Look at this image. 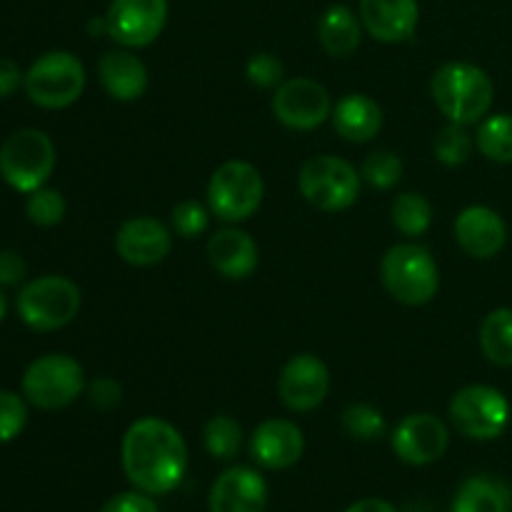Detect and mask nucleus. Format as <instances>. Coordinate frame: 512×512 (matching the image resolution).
Instances as JSON below:
<instances>
[{
    "label": "nucleus",
    "instance_id": "obj_1",
    "mask_svg": "<svg viewBox=\"0 0 512 512\" xmlns=\"http://www.w3.org/2000/svg\"><path fill=\"white\" fill-rule=\"evenodd\" d=\"M120 463L135 490L168 495L183 483L188 470V445L183 433L163 418H140L130 423L120 443Z\"/></svg>",
    "mask_w": 512,
    "mask_h": 512
},
{
    "label": "nucleus",
    "instance_id": "obj_2",
    "mask_svg": "<svg viewBox=\"0 0 512 512\" xmlns=\"http://www.w3.org/2000/svg\"><path fill=\"white\" fill-rule=\"evenodd\" d=\"M430 95L448 123L478 125L493 108L495 85L480 65L453 60L433 73Z\"/></svg>",
    "mask_w": 512,
    "mask_h": 512
},
{
    "label": "nucleus",
    "instance_id": "obj_3",
    "mask_svg": "<svg viewBox=\"0 0 512 512\" xmlns=\"http://www.w3.org/2000/svg\"><path fill=\"white\" fill-rule=\"evenodd\" d=\"M380 280L398 303L420 308L438 295L440 268L425 245L408 240L385 250L380 260Z\"/></svg>",
    "mask_w": 512,
    "mask_h": 512
},
{
    "label": "nucleus",
    "instance_id": "obj_4",
    "mask_svg": "<svg viewBox=\"0 0 512 512\" xmlns=\"http://www.w3.org/2000/svg\"><path fill=\"white\" fill-rule=\"evenodd\" d=\"M80 288L65 275H40L20 288L18 315L35 333H53L80 313Z\"/></svg>",
    "mask_w": 512,
    "mask_h": 512
},
{
    "label": "nucleus",
    "instance_id": "obj_5",
    "mask_svg": "<svg viewBox=\"0 0 512 512\" xmlns=\"http://www.w3.org/2000/svg\"><path fill=\"white\" fill-rule=\"evenodd\" d=\"M265 198L260 170L248 160H228L218 165L208 180V208L218 220L238 225L253 218Z\"/></svg>",
    "mask_w": 512,
    "mask_h": 512
},
{
    "label": "nucleus",
    "instance_id": "obj_6",
    "mask_svg": "<svg viewBox=\"0 0 512 512\" xmlns=\"http://www.w3.org/2000/svg\"><path fill=\"white\" fill-rule=\"evenodd\" d=\"M358 170L338 155H313L303 163L298 173V190L305 203L323 213H340L358 203L360 198Z\"/></svg>",
    "mask_w": 512,
    "mask_h": 512
},
{
    "label": "nucleus",
    "instance_id": "obj_7",
    "mask_svg": "<svg viewBox=\"0 0 512 512\" xmlns=\"http://www.w3.org/2000/svg\"><path fill=\"white\" fill-rule=\"evenodd\" d=\"M55 145L45 130L20 128L0 145V175L18 193L43 188L55 170Z\"/></svg>",
    "mask_w": 512,
    "mask_h": 512
},
{
    "label": "nucleus",
    "instance_id": "obj_8",
    "mask_svg": "<svg viewBox=\"0 0 512 512\" xmlns=\"http://www.w3.org/2000/svg\"><path fill=\"white\" fill-rule=\"evenodd\" d=\"M450 425L458 430L463 438L488 443L498 440L508 430L512 408L510 400L500 388L485 383H473L460 388L450 398L448 405Z\"/></svg>",
    "mask_w": 512,
    "mask_h": 512
},
{
    "label": "nucleus",
    "instance_id": "obj_9",
    "mask_svg": "<svg viewBox=\"0 0 512 512\" xmlns=\"http://www.w3.org/2000/svg\"><path fill=\"white\" fill-rule=\"evenodd\" d=\"M30 103L45 110H63L73 105L85 90V68L78 55L68 50H48L33 60L23 80Z\"/></svg>",
    "mask_w": 512,
    "mask_h": 512
},
{
    "label": "nucleus",
    "instance_id": "obj_10",
    "mask_svg": "<svg viewBox=\"0 0 512 512\" xmlns=\"http://www.w3.org/2000/svg\"><path fill=\"white\" fill-rule=\"evenodd\" d=\"M85 370L65 353L35 358L23 373V398L40 410H63L83 395Z\"/></svg>",
    "mask_w": 512,
    "mask_h": 512
},
{
    "label": "nucleus",
    "instance_id": "obj_11",
    "mask_svg": "<svg viewBox=\"0 0 512 512\" xmlns=\"http://www.w3.org/2000/svg\"><path fill=\"white\" fill-rule=\"evenodd\" d=\"M273 115L290 130H308L320 128L333 113V98L328 88L313 78H290L283 80L273 90L270 98Z\"/></svg>",
    "mask_w": 512,
    "mask_h": 512
},
{
    "label": "nucleus",
    "instance_id": "obj_12",
    "mask_svg": "<svg viewBox=\"0 0 512 512\" xmlns=\"http://www.w3.org/2000/svg\"><path fill=\"white\" fill-rule=\"evenodd\" d=\"M168 23V0H110L105 10L108 38L120 48H148Z\"/></svg>",
    "mask_w": 512,
    "mask_h": 512
},
{
    "label": "nucleus",
    "instance_id": "obj_13",
    "mask_svg": "<svg viewBox=\"0 0 512 512\" xmlns=\"http://www.w3.org/2000/svg\"><path fill=\"white\" fill-rule=\"evenodd\" d=\"M450 445V430L438 415L433 413H410L395 425L390 433V448L403 460L405 465H423L438 463Z\"/></svg>",
    "mask_w": 512,
    "mask_h": 512
},
{
    "label": "nucleus",
    "instance_id": "obj_14",
    "mask_svg": "<svg viewBox=\"0 0 512 512\" xmlns=\"http://www.w3.org/2000/svg\"><path fill=\"white\" fill-rule=\"evenodd\" d=\"M330 393V370L323 358L298 353L283 365L278 378L280 403L293 413H313Z\"/></svg>",
    "mask_w": 512,
    "mask_h": 512
},
{
    "label": "nucleus",
    "instance_id": "obj_15",
    "mask_svg": "<svg viewBox=\"0 0 512 512\" xmlns=\"http://www.w3.org/2000/svg\"><path fill=\"white\" fill-rule=\"evenodd\" d=\"M115 250L120 258L135 268H153L163 263L173 250V230L158 218L135 215L125 220L115 233Z\"/></svg>",
    "mask_w": 512,
    "mask_h": 512
},
{
    "label": "nucleus",
    "instance_id": "obj_16",
    "mask_svg": "<svg viewBox=\"0 0 512 512\" xmlns=\"http://www.w3.org/2000/svg\"><path fill=\"white\" fill-rule=\"evenodd\" d=\"M268 483L263 473L248 465H233L223 470L210 485V512H265L268 508Z\"/></svg>",
    "mask_w": 512,
    "mask_h": 512
},
{
    "label": "nucleus",
    "instance_id": "obj_17",
    "mask_svg": "<svg viewBox=\"0 0 512 512\" xmlns=\"http://www.w3.org/2000/svg\"><path fill=\"white\" fill-rule=\"evenodd\" d=\"M453 233L463 253L475 260L495 258L508 243V223L490 205H468L460 210Z\"/></svg>",
    "mask_w": 512,
    "mask_h": 512
},
{
    "label": "nucleus",
    "instance_id": "obj_18",
    "mask_svg": "<svg viewBox=\"0 0 512 512\" xmlns=\"http://www.w3.org/2000/svg\"><path fill=\"white\" fill-rule=\"evenodd\" d=\"M305 453V435L293 420H263L250 435V458L265 470H288Z\"/></svg>",
    "mask_w": 512,
    "mask_h": 512
},
{
    "label": "nucleus",
    "instance_id": "obj_19",
    "mask_svg": "<svg viewBox=\"0 0 512 512\" xmlns=\"http://www.w3.org/2000/svg\"><path fill=\"white\" fill-rule=\"evenodd\" d=\"M205 253H208L215 273L223 275L225 280H248L260 263L258 243L238 225L215 230L210 235Z\"/></svg>",
    "mask_w": 512,
    "mask_h": 512
},
{
    "label": "nucleus",
    "instance_id": "obj_20",
    "mask_svg": "<svg viewBox=\"0 0 512 512\" xmlns=\"http://www.w3.org/2000/svg\"><path fill=\"white\" fill-rule=\"evenodd\" d=\"M418 20V0H360V23L380 43L410 40Z\"/></svg>",
    "mask_w": 512,
    "mask_h": 512
},
{
    "label": "nucleus",
    "instance_id": "obj_21",
    "mask_svg": "<svg viewBox=\"0 0 512 512\" xmlns=\"http://www.w3.org/2000/svg\"><path fill=\"white\" fill-rule=\"evenodd\" d=\"M98 78L105 93L118 103L140 100L150 85L148 68L130 48L108 50L98 63Z\"/></svg>",
    "mask_w": 512,
    "mask_h": 512
},
{
    "label": "nucleus",
    "instance_id": "obj_22",
    "mask_svg": "<svg viewBox=\"0 0 512 512\" xmlns=\"http://www.w3.org/2000/svg\"><path fill=\"white\" fill-rule=\"evenodd\" d=\"M335 133L348 143H370L383 130V108L365 93H348L333 105Z\"/></svg>",
    "mask_w": 512,
    "mask_h": 512
},
{
    "label": "nucleus",
    "instance_id": "obj_23",
    "mask_svg": "<svg viewBox=\"0 0 512 512\" xmlns=\"http://www.w3.org/2000/svg\"><path fill=\"white\" fill-rule=\"evenodd\" d=\"M363 23L353 8L335 3L323 10L318 20V40L330 58H348L358 50L363 38Z\"/></svg>",
    "mask_w": 512,
    "mask_h": 512
},
{
    "label": "nucleus",
    "instance_id": "obj_24",
    "mask_svg": "<svg viewBox=\"0 0 512 512\" xmlns=\"http://www.w3.org/2000/svg\"><path fill=\"white\" fill-rule=\"evenodd\" d=\"M450 512H512V490L495 475H473L458 488Z\"/></svg>",
    "mask_w": 512,
    "mask_h": 512
},
{
    "label": "nucleus",
    "instance_id": "obj_25",
    "mask_svg": "<svg viewBox=\"0 0 512 512\" xmlns=\"http://www.w3.org/2000/svg\"><path fill=\"white\" fill-rule=\"evenodd\" d=\"M480 350L498 368H512V308H495L480 323Z\"/></svg>",
    "mask_w": 512,
    "mask_h": 512
},
{
    "label": "nucleus",
    "instance_id": "obj_26",
    "mask_svg": "<svg viewBox=\"0 0 512 512\" xmlns=\"http://www.w3.org/2000/svg\"><path fill=\"white\" fill-rule=\"evenodd\" d=\"M390 220H393L395 230L400 235H405L408 240H418L433 225V205H430V200L423 193L408 190V193H400L393 200Z\"/></svg>",
    "mask_w": 512,
    "mask_h": 512
},
{
    "label": "nucleus",
    "instance_id": "obj_27",
    "mask_svg": "<svg viewBox=\"0 0 512 512\" xmlns=\"http://www.w3.org/2000/svg\"><path fill=\"white\" fill-rule=\"evenodd\" d=\"M475 148L493 163H512V113H490L478 123Z\"/></svg>",
    "mask_w": 512,
    "mask_h": 512
},
{
    "label": "nucleus",
    "instance_id": "obj_28",
    "mask_svg": "<svg viewBox=\"0 0 512 512\" xmlns=\"http://www.w3.org/2000/svg\"><path fill=\"white\" fill-rule=\"evenodd\" d=\"M203 445L210 458L230 463L243 448V428L230 415H213L203 428Z\"/></svg>",
    "mask_w": 512,
    "mask_h": 512
},
{
    "label": "nucleus",
    "instance_id": "obj_29",
    "mask_svg": "<svg viewBox=\"0 0 512 512\" xmlns=\"http://www.w3.org/2000/svg\"><path fill=\"white\" fill-rule=\"evenodd\" d=\"M340 423H343L345 433L360 443H373L388 433L385 415L370 403H350L340 415Z\"/></svg>",
    "mask_w": 512,
    "mask_h": 512
},
{
    "label": "nucleus",
    "instance_id": "obj_30",
    "mask_svg": "<svg viewBox=\"0 0 512 512\" xmlns=\"http://www.w3.org/2000/svg\"><path fill=\"white\" fill-rule=\"evenodd\" d=\"M475 150V135L470 133L468 125L448 123L433 140V155L448 168L468 163Z\"/></svg>",
    "mask_w": 512,
    "mask_h": 512
},
{
    "label": "nucleus",
    "instance_id": "obj_31",
    "mask_svg": "<svg viewBox=\"0 0 512 512\" xmlns=\"http://www.w3.org/2000/svg\"><path fill=\"white\" fill-rule=\"evenodd\" d=\"M65 210H68V203H65L63 193L55 188H48V185L33 190L25 198V215L38 228H53V225L63 223Z\"/></svg>",
    "mask_w": 512,
    "mask_h": 512
},
{
    "label": "nucleus",
    "instance_id": "obj_32",
    "mask_svg": "<svg viewBox=\"0 0 512 512\" xmlns=\"http://www.w3.org/2000/svg\"><path fill=\"white\" fill-rule=\"evenodd\" d=\"M403 160L390 150H375L360 165V178L373 190H393L403 178Z\"/></svg>",
    "mask_w": 512,
    "mask_h": 512
},
{
    "label": "nucleus",
    "instance_id": "obj_33",
    "mask_svg": "<svg viewBox=\"0 0 512 512\" xmlns=\"http://www.w3.org/2000/svg\"><path fill=\"white\" fill-rule=\"evenodd\" d=\"M210 215L213 213H210L208 205L198 203V200L193 198L180 200L173 208V213H170V230H173L178 238L193 240L210 228Z\"/></svg>",
    "mask_w": 512,
    "mask_h": 512
},
{
    "label": "nucleus",
    "instance_id": "obj_34",
    "mask_svg": "<svg viewBox=\"0 0 512 512\" xmlns=\"http://www.w3.org/2000/svg\"><path fill=\"white\" fill-rule=\"evenodd\" d=\"M28 425V400L13 390H0V445L18 438Z\"/></svg>",
    "mask_w": 512,
    "mask_h": 512
},
{
    "label": "nucleus",
    "instance_id": "obj_35",
    "mask_svg": "<svg viewBox=\"0 0 512 512\" xmlns=\"http://www.w3.org/2000/svg\"><path fill=\"white\" fill-rule=\"evenodd\" d=\"M245 75H248L250 85L263 90H275L285 80V68L280 63L278 55L273 53H253L245 63Z\"/></svg>",
    "mask_w": 512,
    "mask_h": 512
},
{
    "label": "nucleus",
    "instance_id": "obj_36",
    "mask_svg": "<svg viewBox=\"0 0 512 512\" xmlns=\"http://www.w3.org/2000/svg\"><path fill=\"white\" fill-rule=\"evenodd\" d=\"M100 512H160L155 505L153 495L140 493V490H128V493H118L110 500H105V505Z\"/></svg>",
    "mask_w": 512,
    "mask_h": 512
},
{
    "label": "nucleus",
    "instance_id": "obj_37",
    "mask_svg": "<svg viewBox=\"0 0 512 512\" xmlns=\"http://www.w3.org/2000/svg\"><path fill=\"white\" fill-rule=\"evenodd\" d=\"M88 400L98 410H113L123 400V388L113 378H98L88 385Z\"/></svg>",
    "mask_w": 512,
    "mask_h": 512
},
{
    "label": "nucleus",
    "instance_id": "obj_38",
    "mask_svg": "<svg viewBox=\"0 0 512 512\" xmlns=\"http://www.w3.org/2000/svg\"><path fill=\"white\" fill-rule=\"evenodd\" d=\"M28 275V265L15 250H0V288H15L23 285Z\"/></svg>",
    "mask_w": 512,
    "mask_h": 512
},
{
    "label": "nucleus",
    "instance_id": "obj_39",
    "mask_svg": "<svg viewBox=\"0 0 512 512\" xmlns=\"http://www.w3.org/2000/svg\"><path fill=\"white\" fill-rule=\"evenodd\" d=\"M25 73L10 58H0V98H10L23 85Z\"/></svg>",
    "mask_w": 512,
    "mask_h": 512
},
{
    "label": "nucleus",
    "instance_id": "obj_40",
    "mask_svg": "<svg viewBox=\"0 0 512 512\" xmlns=\"http://www.w3.org/2000/svg\"><path fill=\"white\" fill-rule=\"evenodd\" d=\"M345 512H398V508L383 498H365L345 508Z\"/></svg>",
    "mask_w": 512,
    "mask_h": 512
},
{
    "label": "nucleus",
    "instance_id": "obj_41",
    "mask_svg": "<svg viewBox=\"0 0 512 512\" xmlns=\"http://www.w3.org/2000/svg\"><path fill=\"white\" fill-rule=\"evenodd\" d=\"M5 313H8V300H5V295H3V290H0V323H3V318H5Z\"/></svg>",
    "mask_w": 512,
    "mask_h": 512
}]
</instances>
